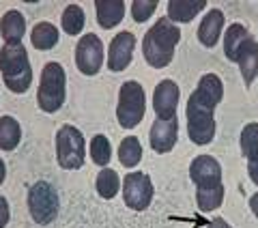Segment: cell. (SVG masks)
Instances as JSON below:
<instances>
[{
	"label": "cell",
	"instance_id": "obj_1",
	"mask_svg": "<svg viewBox=\"0 0 258 228\" xmlns=\"http://www.w3.org/2000/svg\"><path fill=\"white\" fill-rule=\"evenodd\" d=\"M224 97V84L220 76L215 73H205L200 78L196 91L189 95L187 108H185V119H187V136L194 144L205 146L211 144L215 138V105Z\"/></svg>",
	"mask_w": 258,
	"mask_h": 228
},
{
	"label": "cell",
	"instance_id": "obj_2",
	"mask_svg": "<svg viewBox=\"0 0 258 228\" xmlns=\"http://www.w3.org/2000/svg\"><path fill=\"white\" fill-rule=\"evenodd\" d=\"M179 41H181V28L174 26L168 18H159L142 39V54L147 65L153 69L168 67L174 59V50Z\"/></svg>",
	"mask_w": 258,
	"mask_h": 228
},
{
	"label": "cell",
	"instance_id": "obj_3",
	"mask_svg": "<svg viewBox=\"0 0 258 228\" xmlns=\"http://www.w3.org/2000/svg\"><path fill=\"white\" fill-rule=\"evenodd\" d=\"M224 54L228 61L239 65L245 86L252 84L258 76V43L243 24L228 26L224 35Z\"/></svg>",
	"mask_w": 258,
	"mask_h": 228
},
{
	"label": "cell",
	"instance_id": "obj_4",
	"mask_svg": "<svg viewBox=\"0 0 258 228\" xmlns=\"http://www.w3.org/2000/svg\"><path fill=\"white\" fill-rule=\"evenodd\" d=\"M64 95H67V73L62 65L54 61L43 65L37 91V105L47 114L58 112L64 103Z\"/></svg>",
	"mask_w": 258,
	"mask_h": 228
},
{
	"label": "cell",
	"instance_id": "obj_5",
	"mask_svg": "<svg viewBox=\"0 0 258 228\" xmlns=\"http://www.w3.org/2000/svg\"><path fill=\"white\" fill-rule=\"evenodd\" d=\"M147 112V95L140 82L129 80L118 91V105H116V121L123 129H134L140 125Z\"/></svg>",
	"mask_w": 258,
	"mask_h": 228
},
{
	"label": "cell",
	"instance_id": "obj_6",
	"mask_svg": "<svg viewBox=\"0 0 258 228\" xmlns=\"http://www.w3.org/2000/svg\"><path fill=\"white\" fill-rule=\"evenodd\" d=\"M86 142L84 134L74 125H62L56 132V161L64 170H80L84 166Z\"/></svg>",
	"mask_w": 258,
	"mask_h": 228
},
{
	"label": "cell",
	"instance_id": "obj_7",
	"mask_svg": "<svg viewBox=\"0 0 258 228\" xmlns=\"http://www.w3.org/2000/svg\"><path fill=\"white\" fill-rule=\"evenodd\" d=\"M26 202H28V213L41 226L52 224L60 211L58 192H56V187L47 181H37L35 185H30Z\"/></svg>",
	"mask_w": 258,
	"mask_h": 228
},
{
	"label": "cell",
	"instance_id": "obj_8",
	"mask_svg": "<svg viewBox=\"0 0 258 228\" xmlns=\"http://www.w3.org/2000/svg\"><path fill=\"white\" fill-rule=\"evenodd\" d=\"M153 183L149 175L144 173H129L123 179V198L125 205L134 211H144L149 209V205L153 202Z\"/></svg>",
	"mask_w": 258,
	"mask_h": 228
},
{
	"label": "cell",
	"instance_id": "obj_9",
	"mask_svg": "<svg viewBox=\"0 0 258 228\" xmlns=\"http://www.w3.org/2000/svg\"><path fill=\"white\" fill-rule=\"evenodd\" d=\"M103 65V43L95 32H88L76 45V67L84 76L99 73Z\"/></svg>",
	"mask_w": 258,
	"mask_h": 228
},
{
	"label": "cell",
	"instance_id": "obj_10",
	"mask_svg": "<svg viewBox=\"0 0 258 228\" xmlns=\"http://www.w3.org/2000/svg\"><path fill=\"white\" fill-rule=\"evenodd\" d=\"M0 71H3V82L32 73L26 47L22 43H5L0 50Z\"/></svg>",
	"mask_w": 258,
	"mask_h": 228
},
{
	"label": "cell",
	"instance_id": "obj_11",
	"mask_svg": "<svg viewBox=\"0 0 258 228\" xmlns=\"http://www.w3.org/2000/svg\"><path fill=\"white\" fill-rule=\"evenodd\" d=\"M134 47H136V35L129 30H123L110 41L108 47V69L110 71H125L129 63L134 61Z\"/></svg>",
	"mask_w": 258,
	"mask_h": 228
},
{
	"label": "cell",
	"instance_id": "obj_12",
	"mask_svg": "<svg viewBox=\"0 0 258 228\" xmlns=\"http://www.w3.org/2000/svg\"><path fill=\"white\" fill-rule=\"evenodd\" d=\"M179 84L174 80H164L155 86L153 91V110H155L157 119L168 121L176 117V108H179Z\"/></svg>",
	"mask_w": 258,
	"mask_h": 228
},
{
	"label": "cell",
	"instance_id": "obj_13",
	"mask_svg": "<svg viewBox=\"0 0 258 228\" xmlns=\"http://www.w3.org/2000/svg\"><path fill=\"white\" fill-rule=\"evenodd\" d=\"M176 138H179V121L174 119H168V121H161L155 119V123L151 125V134H149V140H151V149L155 153H170L176 144Z\"/></svg>",
	"mask_w": 258,
	"mask_h": 228
},
{
	"label": "cell",
	"instance_id": "obj_14",
	"mask_svg": "<svg viewBox=\"0 0 258 228\" xmlns=\"http://www.w3.org/2000/svg\"><path fill=\"white\" fill-rule=\"evenodd\" d=\"M189 177L196 185L222 181V166H220V161L211 155H198V157H194L189 164Z\"/></svg>",
	"mask_w": 258,
	"mask_h": 228
},
{
	"label": "cell",
	"instance_id": "obj_15",
	"mask_svg": "<svg viewBox=\"0 0 258 228\" xmlns=\"http://www.w3.org/2000/svg\"><path fill=\"white\" fill-rule=\"evenodd\" d=\"M95 13H97V24L103 30H110L123 22L125 3L123 0H95Z\"/></svg>",
	"mask_w": 258,
	"mask_h": 228
},
{
	"label": "cell",
	"instance_id": "obj_16",
	"mask_svg": "<svg viewBox=\"0 0 258 228\" xmlns=\"http://www.w3.org/2000/svg\"><path fill=\"white\" fill-rule=\"evenodd\" d=\"M222 28H224V13L220 9H209L198 26V41L205 47H213L220 41Z\"/></svg>",
	"mask_w": 258,
	"mask_h": 228
},
{
	"label": "cell",
	"instance_id": "obj_17",
	"mask_svg": "<svg viewBox=\"0 0 258 228\" xmlns=\"http://www.w3.org/2000/svg\"><path fill=\"white\" fill-rule=\"evenodd\" d=\"M203 9H207L205 0H170V3H168L166 18L172 24H187Z\"/></svg>",
	"mask_w": 258,
	"mask_h": 228
},
{
	"label": "cell",
	"instance_id": "obj_18",
	"mask_svg": "<svg viewBox=\"0 0 258 228\" xmlns=\"http://www.w3.org/2000/svg\"><path fill=\"white\" fill-rule=\"evenodd\" d=\"M196 202H198V209L203 211V213H211V211L220 209L222 202H224V185H222V181L196 185Z\"/></svg>",
	"mask_w": 258,
	"mask_h": 228
},
{
	"label": "cell",
	"instance_id": "obj_19",
	"mask_svg": "<svg viewBox=\"0 0 258 228\" xmlns=\"http://www.w3.org/2000/svg\"><path fill=\"white\" fill-rule=\"evenodd\" d=\"M24 32H26V20H24V15L20 11H7L3 15V20H0V35L7 43H20Z\"/></svg>",
	"mask_w": 258,
	"mask_h": 228
},
{
	"label": "cell",
	"instance_id": "obj_20",
	"mask_svg": "<svg viewBox=\"0 0 258 228\" xmlns=\"http://www.w3.org/2000/svg\"><path fill=\"white\" fill-rule=\"evenodd\" d=\"M30 43L37 47V50H52V47L58 43V28L50 22H39L32 26L30 30Z\"/></svg>",
	"mask_w": 258,
	"mask_h": 228
},
{
	"label": "cell",
	"instance_id": "obj_21",
	"mask_svg": "<svg viewBox=\"0 0 258 228\" xmlns=\"http://www.w3.org/2000/svg\"><path fill=\"white\" fill-rule=\"evenodd\" d=\"M22 140V127L18 119L13 117H0V149L3 151H15Z\"/></svg>",
	"mask_w": 258,
	"mask_h": 228
},
{
	"label": "cell",
	"instance_id": "obj_22",
	"mask_svg": "<svg viewBox=\"0 0 258 228\" xmlns=\"http://www.w3.org/2000/svg\"><path fill=\"white\" fill-rule=\"evenodd\" d=\"M140 159H142V144H140V140L136 136L123 138L120 144H118V161H120V166L134 168V166L140 164Z\"/></svg>",
	"mask_w": 258,
	"mask_h": 228
},
{
	"label": "cell",
	"instance_id": "obj_23",
	"mask_svg": "<svg viewBox=\"0 0 258 228\" xmlns=\"http://www.w3.org/2000/svg\"><path fill=\"white\" fill-rule=\"evenodd\" d=\"M95 187H97V194L106 200H112L118 194L120 190V177L116 170L112 168H101V173L97 175L95 179Z\"/></svg>",
	"mask_w": 258,
	"mask_h": 228
},
{
	"label": "cell",
	"instance_id": "obj_24",
	"mask_svg": "<svg viewBox=\"0 0 258 228\" xmlns=\"http://www.w3.org/2000/svg\"><path fill=\"white\" fill-rule=\"evenodd\" d=\"M86 24V15H84V9L80 5H69L67 9L62 11V18H60V26L64 30V35L69 37H76L82 32Z\"/></svg>",
	"mask_w": 258,
	"mask_h": 228
},
{
	"label": "cell",
	"instance_id": "obj_25",
	"mask_svg": "<svg viewBox=\"0 0 258 228\" xmlns=\"http://www.w3.org/2000/svg\"><path fill=\"white\" fill-rule=\"evenodd\" d=\"M241 151L249 161H258V123H247L241 132Z\"/></svg>",
	"mask_w": 258,
	"mask_h": 228
},
{
	"label": "cell",
	"instance_id": "obj_26",
	"mask_svg": "<svg viewBox=\"0 0 258 228\" xmlns=\"http://www.w3.org/2000/svg\"><path fill=\"white\" fill-rule=\"evenodd\" d=\"M91 157L97 166L106 168L112 159V146H110V140L103 134H95L93 140H91Z\"/></svg>",
	"mask_w": 258,
	"mask_h": 228
},
{
	"label": "cell",
	"instance_id": "obj_27",
	"mask_svg": "<svg viewBox=\"0 0 258 228\" xmlns=\"http://www.w3.org/2000/svg\"><path fill=\"white\" fill-rule=\"evenodd\" d=\"M157 9V0H134L132 3V18L142 24L147 22Z\"/></svg>",
	"mask_w": 258,
	"mask_h": 228
},
{
	"label": "cell",
	"instance_id": "obj_28",
	"mask_svg": "<svg viewBox=\"0 0 258 228\" xmlns=\"http://www.w3.org/2000/svg\"><path fill=\"white\" fill-rule=\"evenodd\" d=\"M9 217H11V209H9V200L5 196H0V228H5L9 224Z\"/></svg>",
	"mask_w": 258,
	"mask_h": 228
},
{
	"label": "cell",
	"instance_id": "obj_29",
	"mask_svg": "<svg viewBox=\"0 0 258 228\" xmlns=\"http://www.w3.org/2000/svg\"><path fill=\"white\" fill-rule=\"evenodd\" d=\"M247 175L252 179V183L258 185V161H249L247 164Z\"/></svg>",
	"mask_w": 258,
	"mask_h": 228
},
{
	"label": "cell",
	"instance_id": "obj_30",
	"mask_svg": "<svg viewBox=\"0 0 258 228\" xmlns=\"http://www.w3.org/2000/svg\"><path fill=\"white\" fill-rule=\"evenodd\" d=\"M207 228H232L228 222H226L224 217H215V219H211V222H209V226Z\"/></svg>",
	"mask_w": 258,
	"mask_h": 228
},
{
	"label": "cell",
	"instance_id": "obj_31",
	"mask_svg": "<svg viewBox=\"0 0 258 228\" xmlns=\"http://www.w3.org/2000/svg\"><path fill=\"white\" fill-rule=\"evenodd\" d=\"M249 209H252V211H254V215L258 217V192L249 196Z\"/></svg>",
	"mask_w": 258,
	"mask_h": 228
},
{
	"label": "cell",
	"instance_id": "obj_32",
	"mask_svg": "<svg viewBox=\"0 0 258 228\" xmlns=\"http://www.w3.org/2000/svg\"><path fill=\"white\" fill-rule=\"evenodd\" d=\"M5 177H7V166H5V161L0 159V185H3V181H5Z\"/></svg>",
	"mask_w": 258,
	"mask_h": 228
}]
</instances>
